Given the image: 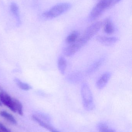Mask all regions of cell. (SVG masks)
Listing matches in <instances>:
<instances>
[{"mask_svg":"<svg viewBox=\"0 0 132 132\" xmlns=\"http://www.w3.org/2000/svg\"><path fill=\"white\" fill-rule=\"evenodd\" d=\"M82 101L84 107L88 109H91L94 107L93 95L90 87L87 83L82 84L81 89Z\"/></svg>","mask_w":132,"mask_h":132,"instance_id":"277c9868","label":"cell"},{"mask_svg":"<svg viewBox=\"0 0 132 132\" xmlns=\"http://www.w3.org/2000/svg\"><path fill=\"white\" fill-rule=\"evenodd\" d=\"M2 106V104L1 103V101H0V106Z\"/></svg>","mask_w":132,"mask_h":132,"instance_id":"d6986e66","label":"cell"},{"mask_svg":"<svg viewBox=\"0 0 132 132\" xmlns=\"http://www.w3.org/2000/svg\"><path fill=\"white\" fill-rule=\"evenodd\" d=\"M72 4L68 2L60 3L54 5L48 11L42 13V16L47 19H51L56 18L70 10Z\"/></svg>","mask_w":132,"mask_h":132,"instance_id":"3957f363","label":"cell"},{"mask_svg":"<svg viewBox=\"0 0 132 132\" xmlns=\"http://www.w3.org/2000/svg\"><path fill=\"white\" fill-rule=\"evenodd\" d=\"M102 24L103 23L102 22L98 21L95 22L89 26L82 36L72 44L75 50L78 52L99 31Z\"/></svg>","mask_w":132,"mask_h":132,"instance_id":"6da1fadb","label":"cell"},{"mask_svg":"<svg viewBox=\"0 0 132 132\" xmlns=\"http://www.w3.org/2000/svg\"><path fill=\"white\" fill-rule=\"evenodd\" d=\"M112 76L111 73L106 72L104 73L99 78L96 82V87L98 89H103L109 81Z\"/></svg>","mask_w":132,"mask_h":132,"instance_id":"52a82bcc","label":"cell"},{"mask_svg":"<svg viewBox=\"0 0 132 132\" xmlns=\"http://www.w3.org/2000/svg\"><path fill=\"white\" fill-rule=\"evenodd\" d=\"M99 131L100 132H116L110 129L107 126L101 125L99 126Z\"/></svg>","mask_w":132,"mask_h":132,"instance_id":"e0dca14e","label":"cell"},{"mask_svg":"<svg viewBox=\"0 0 132 132\" xmlns=\"http://www.w3.org/2000/svg\"><path fill=\"white\" fill-rule=\"evenodd\" d=\"M115 29L112 21L110 19L108 18L105 20L104 23V31L106 34H112L114 32Z\"/></svg>","mask_w":132,"mask_h":132,"instance_id":"8fae6325","label":"cell"},{"mask_svg":"<svg viewBox=\"0 0 132 132\" xmlns=\"http://www.w3.org/2000/svg\"><path fill=\"white\" fill-rule=\"evenodd\" d=\"M79 36V32L77 31H74L66 37V43L70 45L73 44L78 39Z\"/></svg>","mask_w":132,"mask_h":132,"instance_id":"5bb4252c","label":"cell"},{"mask_svg":"<svg viewBox=\"0 0 132 132\" xmlns=\"http://www.w3.org/2000/svg\"><path fill=\"white\" fill-rule=\"evenodd\" d=\"M2 91H3V89H2V88L1 87V85H0V92Z\"/></svg>","mask_w":132,"mask_h":132,"instance_id":"ac0fdd59","label":"cell"},{"mask_svg":"<svg viewBox=\"0 0 132 132\" xmlns=\"http://www.w3.org/2000/svg\"><path fill=\"white\" fill-rule=\"evenodd\" d=\"M14 106L16 112L19 115L22 116L23 114V106L20 101L15 98H13Z\"/></svg>","mask_w":132,"mask_h":132,"instance_id":"2e32d148","label":"cell"},{"mask_svg":"<svg viewBox=\"0 0 132 132\" xmlns=\"http://www.w3.org/2000/svg\"><path fill=\"white\" fill-rule=\"evenodd\" d=\"M121 1L122 0H101L91 10L88 20L90 21H95L107 9L113 7Z\"/></svg>","mask_w":132,"mask_h":132,"instance_id":"7a4b0ae2","label":"cell"},{"mask_svg":"<svg viewBox=\"0 0 132 132\" xmlns=\"http://www.w3.org/2000/svg\"><path fill=\"white\" fill-rule=\"evenodd\" d=\"M105 58L102 57L92 63L86 70L85 73L87 75H89L94 73L100 68L105 61Z\"/></svg>","mask_w":132,"mask_h":132,"instance_id":"ba28073f","label":"cell"},{"mask_svg":"<svg viewBox=\"0 0 132 132\" xmlns=\"http://www.w3.org/2000/svg\"><path fill=\"white\" fill-rule=\"evenodd\" d=\"M14 81L17 85V86L21 90L25 91H28L29 90L32 88V86L30 85L21 81L18 78H15Z\"/></svg>","mask_w":132,"mask_h":132,"instance_id":"9a60e30c","label":"cell"},{"mask_svg":"<svg viewBox=\"0 0 132 132\" xmlns=\"http://www.w3.org/2000/svg\"><path fill=\"white\" fill-rule=\"evenodd\" d=\"M58 69L61 74H64L67 67V61L66 59L63 56H59L57 62Z\"/></svg>","mask_w":132,"mask_h":132,"instance_id":"30bf717a","label":"cell"},{"mask_svg":"<svg viewBox=\"0 0 132 132\" xmlns=\"http://www.w3.org/2000/svg\"><path fill=\"white\" fill-rule=\"evenodd\" d=\"M0 101L13 112H16L14 106L13 98L4 91L0 92Z\"/></svg>","mask_w":132,"mask_h":132,"instance_id":"5b68a950","label":"cell"},{"mask_svg":"<svg viewBox=\"0 0 132 132\" xmlns=\"http://www.w3.org/2000/svg\"><path fill=\"white\" fill-rule=\"evenodd\" d=\"M96 40L104 45L111 46L118 42L119 41V39L117 37H107L98 36L96 37Z\"/></svg>","mask_w":132,"mask_h":132,"instance_id":"8992f818","label":"cell"},{"mask_svg":"<svg viewBox=\"0 0 132 132\" xmlns=\"http://www.w3.org/2000/svg\"><path fill=\"white\" fill-rule=\"evenodd\" d=\"M10 9L14 16L15 17L18 22H20V14L18 5L15 2H12L10 5Z\"/></svg>","mask_w":132,"mask_h":132,"instance_id":"4fadbf2b","label":"cell"},{"mask_svg":"<svg viewBox=\"0 0 132 132\" xmlns=\"http://www.w3.org/2000/svg\"><path fill=\"white\" fill-rule=\"evenodd\" d=\"M0 116L11 124L14 125L17 124V121L14 117L7 112L5 111H1L0 112Z\"/></svg>","mask_w":132,"mask_h":132,"instance_id":"7c38bea8","label":"cell"},{"mask_svg":"<svg viewBox=\"0 0 132 132\" xmlns=\"http://www.w3.org/2000/svg\"><path fill=\"white\" fill-rule=\"evenodd\" d=\"M83 78V74L80 71H76L70 73L66 78V80L72 84H76L81 81Z\"/></svg>","mask_w":132,"mask_h":132,"instance_id":"9c48e42d","label":"cell"}]
</instances>
